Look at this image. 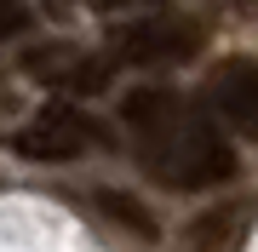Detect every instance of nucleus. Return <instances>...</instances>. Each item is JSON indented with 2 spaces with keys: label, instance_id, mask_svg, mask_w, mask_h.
Returning a JSON list of instances; mask_svg holds the SVG:
<instances>
[{
  "label": "nucleus",
  "instance_id": "nucleus-1",
  "mask_svg": "<svg viewBox=\"0 0 258 252\" xmlns=\"http://www.w3.org/2000/svg\"><path fill=\"white\" fill-rule=\"evenodd\" d=\"M120 121L132 132L138 166L166 189H212V184H230L235 178L230 138L178 86H138V92H126Z\"/></svg>",
  "mask_w": 258,
  "mask_h": 252
},
{
  "label": "nucleus",
  "instance_id": "nucleus-2",
  "mask_svg": "<svg viewBox=\"0 0 258 252\" xmlns=\"http://www.w3.org/2000/svg\"><path fill=\"white\" fill-rule=\"evenodd\" d=\"M98 143H109V126H98L86 109L75 103H46L29 126L12 132V149L23 160H81L92 155Z\"/></svg>",
  "mask_w": 258,
  "mask_h": 252
},
{
  "label": "nucleus",
  "instance_id": "nucleus-3",
  "mask_svg": "<svg viewBox=\"0 0 258 252\" xmlns=\"http://www.w3.org/2000/svg\"><path fill=\"white\" fill-rule=\"evenodd\" d=\"M207 29L189 18H166V12H149L138 23H115L109 29V52L120 63H184V57L201 52Z\"/></svg>",
  "mask_w": 258,
  "mask_h": 252
},
{
  "label": "nucleus",
  "instance_id": "nucleus-4",
  "mask_svg": "<svg viewBox=\"0 0 258 252\" xmlns=\"http://www.w3.org/2000/svg\"><path fill=\"white\" fill-rule=\"evenodd\" d=\"M23 69L35 75L40 86H52V92H75V98H92L109 86V57H92L81 46H35L23 57Z\"/></svg>",
  "mask_w": 258,
  "mask_h": 252
},
{
  "label": "nucleus",
  "instance_id": "nucleus-5",
  "mask_svg": "<svg viewBox=\"0 0 258 252\" xmlns=\"http://www.w3.org/2000/svg\"><path fill=\"white\" fill-rule=\"evenodd\" d=\"M207 103L218 109L224 126H235L247 143H258V63L252 57H230V63L212 69Z\"/></svg>",
  "mask_w": 258,
  "mask_h": 252
},
{
  "label": "nucleus",
  "instance_id": "nucleus-6",
  "mask_svg": "<svg viewBox=\"0 0 258 252\" xmlns=\"http://www.w3.org/2000/svg\"><path fill=\"white\" fill-rule=\"evenodd\" d=\"M98 206H103L109 218H120V224H132L138 235H149V241H155V218H149L138 201H126V195H109V189H103V195H98Z\"/></svg>",
  "mask_w": 258,
  "mask_h": 252
},
{
  "label": "nucleus",
  "instance_id": "nucleus-7",
  "mask_svg": "<svg viewBox=\"0 0 258 252\" xmlns=\"http://www.w3.org/2000/svg\"><path fill=\"white\" fill-rule=\"evenodd\" d=\"M23 23H29V6H23V0H0V40H12Z\"/></svg>",
  "mask_w": 258,
  "mask_h": 252
}]
</instances>
